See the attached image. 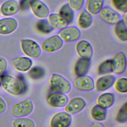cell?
I'll return each instance as SVG.
<instances>
[{
  "instance_id": "1",
  "label": "cell",
  "mask_w": 127,
  "mask_h": 127,
  "mask_svg": "<svg viewBox=\"0 0 127 127\" xmlns=\"http://www.w3.org/2000/svg\"><path fill=\"white\" fill-rule=\"evenodd\" d=\"M49 84L52 90L56 93L66 94L71 89V85L69 82L62 75L53 73L52 74Z\"/></svg>"
},
{
  "instance_id": "2",
  "label": "cell",
  "mask_w": 127,
  "mask_h": 127,
  "mask_svg": "<svg viewBox=\"0 0 127 127\" xmlns=\"http://www.w3.org/2000/svg\"><path fill=\"white\" fill-rule=\"evenodd\" d=\"M1 83L3 89L13 95H18L22 91V86L20 82L13 77L4 75L1 77Z\"/></svg>"
},
{
  "instance_id": "3",
  "label": "cell",
  "mask_w": 127,
  "mask_h": 127,
  "mask_svg": "<svg viewBox=\"0 0 127 127\" xmlns=\"http://www.w3.org/2000/svg\"><path fill=\"white\" fill-rule=\"evenodd\" d=\"M33 110L32 102L27 99L15 104L11 109V114L16 118H22L29 115Z\"/></svg>"
},
{
  "instance_id": "4",
  "label": "cell",
  "mask_w": 127,
  "mask_h": 127,
  "mask_svg": "<svg viewBox=\"0 0 127 127\" xmlns=\"http://www.w3.org/2000/svg\"><path fill=\"white\" fill-rule=\"evenodd\" d=\"M21 47L23 52L30 58H37L41 54V49L39 46L36 42L32 40H21Z\"/></svg>"
},
{
  "instance_id": "5",
  "label": "cell",
  "mask_w": 127,
  "mask_h": 127,
  "mask_svg": "<svg viewBox=\"0 0 127 127\" xmlns=\"http://www.w3.org/2000/svg\"><path fill=\"white\" fill-rule=\"evenodd\" d=\"M112 71L116 74L123 73L126 68L127 60L122 52L117 53L111 60Z\"/></svg>"
},
{
  "instance_id": "6",
  "label": "cell",
  "mask_w": 127,
  "mask_h": 127,
  "mask_svg": "<svg viewBox=\"0 0 127 127\" xmlns=\"http://www.w3.org/2000/svg\"><path fill=\"white\" fill-rule=\"evenodd\" d=\"M71 115L66 112H61L55 114L52 117L50 127H68L71 123Z\"/></svg>"
},
{
  "instance_id": "7",
  "label": "cell",
  "mask_w": 127,
  "mask_h": 127,
  "mask_svg": "<svg viewBox=\"0 0 127 127\" xmlns=\"http://www.w3.org/2000/svg\"><path fill=\"white\" fill-rule=\"evenodd\" d=\"M75 88L79 90L89 91L95 87V84L92 78L89 76L83 75L76 77L73 81Z\"/></svg>"
},
{
  "instance_id": "8",
  "label": "cell",
  "mask_w": 127,
  "mask_h": 127,
  "mask_svg": "<svg viewBox=\"0 0 127 127\" xmlns=\"http://www.w3.org/2000/svg\"><path fill=\"white\" fill-rule=\"evenodd\" d=\"M63 41L59 36L54 35L46 39L41 44V49L46 52H54L63 46Z\"/></svg>"
},
{
  "instance_id": "9",
  "label": "cell",
  "mask_w": 127,
  "mask_h": 127,
  "mask_svg": "<svg viewBox=\"0 0 127 127\" xmlns=\"http://www.w3.org/2000/svg\"><path fill=\"white\" fill-rule=\"evenodd\" d=\"M99 13L101 19L108 24H116L120 21V15L109 7L102 8Z\"/></svg>"
},
{
  "instance_id": "10",
  "label": "cell",
  "mask_w": 127,
  "mask_h": 127,
  "mask_svg": "<svg viewBox=\"0 0 127 127\" xmlns=\"http://www.w3.org/2000/svg\"><path fill=\"white\" fill-rule=\"evenodd\" d=\"M58 36L64 42H72L78 39L80 36L79 30L76 27L71 26L62 29L58 33Z\"/></svg>"
},
{
  "instance_id": "11",
  "label": "cell",
  "mask_w": 127,
  "mask_h": 127,
  "mask_svg": "<svg viewBox=\"0 0 127 127\" xmlns=\"http://www.w3.org/2000/svg\"><path fill=\"white\" fill-rule=\"evenodd\" d=\"M85 105V102L82 98H73L67 102L65 106L64 110L70 115L75 114L82 111Z\"/></svg>"
},
{
  "instance_id": "12",
  "label": "cell",
  "mask_w": 127,
  "mask_h": 127,
  "mask_svg": "<svg viewBox=\"0 0 127 127\" xmlns=\"http://www.w3.org/2000/svg\"><path fill=\"white\" fill-rule=\"evenodd\" d=\"M76 51L80 59L90 60L93 55V50L91 45L86 41L81 40L76 45Z\"/></svg>"
},
{
  "instance_id": "13",
  "label": "cell",
  "mask_w": 127,
  "mask_h": 127,
  "mask_svg": "<svg viewBox=\"0 0 127 127\" xmlns=\"http://www.w3.org/2000/svg\"><path fill=\"white\" fill-rule=\"evenodd\" d=\"M68 101V98L66 95L56 92L50 94L47 98V103L54 108L63 107Z\"/></svg>"
},
{
  "instance_id": "14",
  "label": "cell",
  "mask_w": 127,
  "mask_h": 127,
  "mask_svg": "<svg viewBox=\"0 0 127 127\" xmlns=\"http://www.w3.org/2000/svg\"><path fill=\"white\" fill-rule=\"evenodd\" d=\"M30 5L33 13L37 17L44 18L48 16L49 9L42 1L39 0H32L30 2Z\"/></svg>"
},
{
  "instance_id": "15",
  "label": "cell",
  "mask_w": 127,
  "mask_h": 127,
  "mask_svg": "<svg viewBox=\"0 0 127 127\" xmlns=\"http://www.w3.org/2000/svg\"><path fill=\"white\" fill-rule=\"evenodd\" d=\"M17 26V21L13 18H5L0 19V34H10L15 31Z\"/></svg>"
},
{
  "instance_id": "16",
  "label": "cell",
  "mask_w": 127,
  "mask_h": 127,
  "mask_svg": "<svg viewBox=\"0 0 127 127\" xmlns=\"http://www.w3.org/2000/svg\"><path fill=\"white\" fill-rule=\"evenodd\" d=\"M116 77L112 75H107L99 78L95 83V88L98 91H103L110 88L114 83Z\"/></svg>"
},
{
  "instance_id": "17",
  "label": "cell",
  "mask_w": 127,
  "mask_h": 127,
  "mask_svg": "<svg viewBox=\"0 0 127 127\" xmlns=\"http://www.w3.org/2000/svg\"><path fill=\"white\" fill-rule=\"evenodd\" d=\"M13 67L18 71L25 72L28 70L32 66V62L26 57H18L12 61Z\"/></svg>"
},
{
  "instance_id": "18",
  "label": "cell",
  "mask_w": 127,
  "mask_h": 127,
  "mask_svg": "<svg viewBox=\"0 0 127 127\" xmlns=\"http://www.w3.org/2000/svg\"><path fill=\"white\" fill-rule=\"evenodd\" d=\"M19 10V5L15 0H8L5 1L0 7L1 13L4 16H11L15 14Z\"/></svg>"
},
{
  "instance_id": "19",
  "label": "cell",
  "mask_w": 127,
  "mask_h": 127,
  "mask_svg": "<svg viewBox=\"0 0 127 127\" xmlns=\"http://www.w3.org/2000/svg\"><path fill=\"white\" fill-rule=\"evenodd\" d=\"M49 23L53 28L63 29L66 27L68 22L58 14H51L48 17Z\"/></svg>"
},
{
  "instance_id": "20",
  "label": "cell",
  "mask_w": 127,
  "mask_h": 127,
  "mask_svg": "<svg viewBox=\"0 0 127 127\" xmlns=\"http://www.w3.org/2000/svg\"><path fill=\"white\" fill-rule=\"evenodd\" d=\"M115 101V96L111 93H105L101 94L97 99V105L104 109L111 107Z\"/></svg>"
},
{
  "instance_id": "21",
  "label": "cell",
  "mask_w": 127,
  "mask_h": 127,
  "mask_svg": "<svg viewBox=\"0 0 127 127\" xmlns=\"http://www.w3.org/2000/svg\"><path fill=\"white\" fill-rule=\"evenodd\" d=\"M90 66V60L80 59L77 61L74 66V72L76 76L85 75Z\"/></svg>"
},
{
  "instance_id": "22",
  "label": "cell",
  "mask_w": 127,
  "mask_h": 127,
  "mask_svg": "<svg viewBox=\"0 0 127 127\" xmlns=\"http://www.w3.org/2000/svg\"><path fill=\"white\" fill-rule=\"evenodd\" d=\"M92 22V18L91 14L85 10H82L78 18V24L80 28L82 29L88 28L91 25Z\"/></svg>"
},
{
  "instance_id": "23",
  "label": "cell",
  "mask_w": 127,
  "mask_h": 127,
  "mask_svg": "<svg viewBox=\"0 0 127 127\" xmlns=\"http://www.w3.org/2000/svg\"><path fill=\"white\" fill-rule=\"evenodd\" d=\"M104 3V0H88L87 3L88 12L92 15H95L100 12Z\"/></svg>"
},
{
  "instance_id": "24",
  "label": "cell",
  "mask_w": 127,
  "mask_h": 127,
  "mask_svg": "<svg viewBox=\"0 0 127 127\" xmlns=\"http://www.w3.org/2000/svg\"><path fill=\"white\" fill-rule=\"evenodd\" d=\"M115 33L117 37L122 41H126L127 40V30L126 25L123 21H119L115 25L114 28Z\"/></svg>"
},
{
  "instance_id": "25",
  "label": "cell",
  "mask_w": 127,
  "mask_h": 127,
  "mask_svg": "<svg viewBox=\"0 0 127 127\" xmlns=\"http://www.w3.org/2000/svg\"><path fill=\"white\" fill-rule=\"evenodd\" d=\"M91 115L94 120L97 121H103L106 119L107 111L105 109L96 105L91 109Z\"/></svg>"
},
{
  "instance_id": "26",
  "label": "cell",
  "mask_w": 127,
  "mask_h": 127,
  "mask_svg": "<svg viewBox=\"0 0 127 127\" xmlns=\"http://www.w3.org/2000/svg\"><path fill=\"white\" fill-rule=\"evenodd\" d=\"M59 15L63 17L68 23H71L73 19V11L69 7L68 4L64 5L61 8L59 11Z\"/></svg>"
},
{
  "instance_id": "27",
  "label": "cell",
  "mask_w": 127,
  "mask_h": 127,
  "mask_svg": "<svg viewBox=\"0 0 127 127\" xmlns=\"http://www.w3.org/2000/svg\"><path fill=\"white\" fill-rule=\"evenodd\" d=\"M13 127H35L34 122L31 119L25 118H18L12 121Z\"/></svg>"
},
{
  "instance_id": "28",
  "label": "cell",
  "mask_w": 127,
  "mask_h": 127,
  "mask_svg": "<svg viewBox=\"0 0 127 127\" xmlns=\"http://www.w3.org/2000/svg\"><path fill=\"white\" fill-rule=\"evenodd\" d=\"M36 27L40 32L46 34L51 32L54 29L49 22L46 20H41L38 21L37 23Z\"/></svg>"
},
{
  "instance_id": "29",
  "label": "cell",
  "mask_w": 127,
  "mask_h": 127,
  "mask_svg": "<svg viewBox=\"0 0 127 127\" xmlns=\"http://www.w3.org/2000/svg\"><path fill=\"white\" fill-rule=\"evenodd\" d=\"M111 60H106L101 63L98 66V72L99 74H104L112 72Z\"/></svg>"
},
{
  "instance_id": "30",
  "label": "cell",
  "mask_w": 127,
  "mask_h": 127,
  "mask_svg": "<svg viewBox=\"0 0 127 127\" xmlns=\"http://www.w3.org/2000/svg\"><path fill=\"white\" fill-rule=\"evenodd\" d=\"M127 103L122 106L119 110L116 117V121L120 123H125L127 121Z\"/></svg>"
},
{
  "instance_id": "31",
  "label": "cell",
  "mask_w": 127,
  "mask_h": 127,
  "mask_svg": "<svg viewBox=\"0 0 127 127\" xmlns=\"http://www.w3.org/2000/svg\"><path fill=\"white\" fill-rule=\"evenodd\" d=\"M115 88L117 91L121 93H125L127 92V79L126 78H120L118 79L115 85Z\"/></svg>"
},
{
  "instance_id": "32",
  "label": "cell",
  "mask_w": 127,
  "mask_h": 127,
  "mask_svg": "<svg viewBox=\"0 0 127 127\" xmlns=\"http://www.w3.org/2000/svg\"><path fill=\"white\" fill-rule=\"evenodd\" d=\"M45 74V71L43 68L38 66L33 67L29 72L30 77L34 79H38L42 77Z\"/></svg>"
},
{
  "instance_id": "33",
  "label": "cell",
  "mask_w": 127,
  "mask_h": 127,
  "mask_svg": "<svg viewBox=\"0 0 127 127\" xmlns=\"http://www.w3.org/2000/svg\"><path fill=\"white\" fill-rule=\"evenodd\" d=\"M114 6L119 11L126 13L127 11V0H112Z\"/></svg>"
},
{
  "instance_id": "34",
  "label": "cell",
  "mask_w": 127,
  "mask_h": 127,
  "mask_svg": "<svg viewBox=\"0 0 127 127\" xmlns=\"http://www.w3.org/2000/svg\"><path fill=\"white\" fill-rule=\"evenodd\" d=\"M68 5L73 10H78L82 6L84 0H68Z\"/></svg>"
},
{
  "instance_id": "35",
  "label": "cell",
  "mask_w": 127,
  "mask_h": 127,
  "mask_svg": "<svg viewBox=\"0 0 127 127\" xmlns=\"http://www.w3.org/2000/svg\"><path fill=\"white\" fill-rule=\"evenodd\" d=\"M7 66V62L6 60L1 57H0V76H2L5 72Z\"/></svg>"
},
{
  "instance_id": "36",
  "label": "cell",
  "mask_w": 127,
  "mask_h": 127,
  "mask_svg": "<svg viewBox=\"0 0 127 127\" xmlns=\"http://www.w3.org/2000/svg\"><path fill=\"white\" fill-rule=\"evenodd\" d=\"M6 109V104L4 100L0 97V114L3 113Z\"/></svg>"
},
{
  "instance_id": "37",
  "label": "cell",
  "mask_w": 127,
  "mask_h": 127,
  "mask_svg": "<svg viewBox=\"0 0 127 127\" xmlns=\"http://www.w3.org/2000/svg\"><path fill=\"white\" fill-rule=\"evenodd\" d=\"M90 127H105L101 123H97V122H94L90 125Z\"/></svg>"
},
{
  "instance_id": "38",
  "label": "cell",
  "mask_w": 127,
  "mask_h": 127,
  "mask_svg": "<svg viewBox=\"0 0 127 127\" xmlns=\"http://www.w3.org/2000/svg\"><path fill=\"white\" fill-rule=\"evenodd\" d=\"M123 22L124 23V24L126 25H127V14L126 13L123 17Z\"/></svg>"
},
{
  "instance_id": "39",
  "label": "cell",
  "mask_w": 127,
  "mask_h": 127,
  "mask_svg": "<svg viewBox=\"0 0 127 127\" xmlns=\"http://www.w3.org/2000/svg\"><path fill=\"white\" fill-rule=\"evenodd\" d=\"M0 84H1V83H0Z\"/></svg>"
}]
</instances>
